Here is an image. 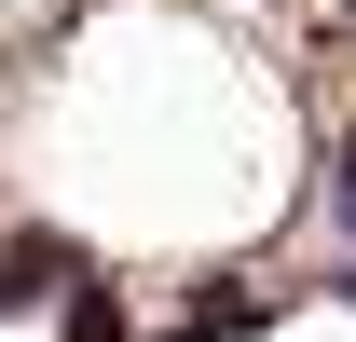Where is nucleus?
I'll return each mask as SVG.
<instances>
[{
    "instance_id": "obj_1",
    "label": "nucleus",
    "mask_w": 356,
    "mask_h": 342,
    "mask_svg": "<svg viewBox=\"0 0 356 342\" xmlns=\"http://www.w3.org/2000/svg\"><path fill=\"white\" fill-rule=\"evenodd\" d=\"M329 233H356V137H343V165H329Z\"/></svg>"
}]
</instances>
